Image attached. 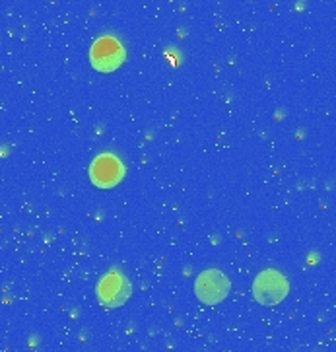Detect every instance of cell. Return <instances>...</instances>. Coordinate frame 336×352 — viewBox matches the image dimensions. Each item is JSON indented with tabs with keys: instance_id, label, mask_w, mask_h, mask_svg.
<instances>
[{
	"instance_id": "6da1fadb",
	"label": "cell",
	"mask_w": 336,
	"mask_h": 352,
	"mask_svg": "<svg viewBox=\"0 0 336 352\" xmlns=\"http://www.w3.org/2000/svg\"><path fill=\"white\" fill-rule=\"evenodd\" d=\"M126 58L124 47L121 45L119 39H115L111 35H103L100 37L90 51L91 67L100 72H113L117 70Z\"/></svg>"
},
{
	"instance_id": "5b68a950",
	"label": "cell",
	"mask_w": 336,
	"mask_h": 352,
	"mask_svg": "<svg viewBox=\"0 0 336 352\" xmlns=\"http://www.w3.org/2000/svg\"><path fill=\"white\" fill-rule=\"evenodd\" d=\"M131 292H133L131 283L124 278L123 274L117 273V271H109L101 278L100 286H98L100 302L105 307L123 306L124 302L128 300Z\"/></svg>"
},
{
	"instance_id": "7a4b0ae2",
	"label": "cell",
	"mask_w": 336,
	"mask_h": 352,
	"mask_svg": "<svg viewBox=\"0 0 336 352\" xmlns=\"http://www.w3.org/2000/svg\"><path fill=\"white\" fill-rule=\"evenodd\" d=\"M288 280L284 278V274H280L278 271H262L258 274L257 280L253 284V294L257 298L258 304L262 306H274L282 302L286 296H288Z\"/></svg>"
},
{
	"instance_id": "3957f363",
	"label": "cell",
	"mask_w": 336,
	"mask_h": 352,
	"mask_svg": "<svg viewBox=\"0 0 336 352\" xmlns=\"http://www.w3.org/2000/svg\"><path fill=\"white\" fill-rule=\"evenodd\" d=\"M194 292L199 296V300L204 304H220L229 292V280L225 278L224 273L208 269L204 273L199 274L197 283H194Z\"/></svg>"
},
{
	"instance_id": "277c9868",
	"label": "cell",
	"mask_w": 336,
	"mask_h": 352,
	"mask_svg": "<svg viewBox=\"0 0 336 352\" xmlns=\"http://www.w3.org/2000/svg\"><path fill=\"white\" fill-rule=\"evenodd\" d=\"M124 177V166L113 154H101L91 162L90 179L100 189H109Z\"/></svg>"
}]
</instances>
